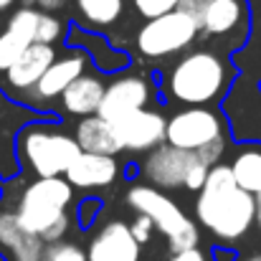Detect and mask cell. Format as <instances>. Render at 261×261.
Returning a JSON list of instances; mask_svg holds the SVG:
<instances>
[{
  "label": "cell",
  "mask_w": 261,
  "mask_h": 261,
  "mask_svg": "<svg viewBox=\"0 0 261 261\" xmlns=\"http://www.w3.org/2000/svg\"><path fill=\"white\" fill-rule=\"evenodd\" d=\"M195 221L216 241L236 244L256 223V195L236 182L231 165H213L205 185L195 193Z\"/></svg>",
  "instance_id": "cell-1"
},
{
  "label": "cell",
  "mask_w": 261,
  "mask_h": 261,
  "mask_svg": "<svg viewBox=\"0 0 261 261\" xmlns=\"http://www.w3.org/2000/svg\"><path fill=\"white\" fill-rule=\"evenodd\" d=\"M239 69L231 56L218 48H190L185 51L163 79L168 99L182 107H213L221 104L233 87Z\"/></svg>",
  "instance_id": "cell-2"
},
{
  "label": "cell",
  "mask_w": 261,
  "mask_h": 261,
  "mask_svg": "<svg viewBox=\"0 0 261 261\" xmlns=\"http://www.w3.org/2000/svg\"><path fill=\"white\" fill-rule=\"evenodd\" d=\"M74 190L76 188L64 175L36 177L20 190L15 200V216L23 228L36 233L46 246L64 241V236L71 231L69 205L74 203Z\"/></svg>",
  "instance_id": "cell-3"
},
{
  "label": "cell",
  "mask_w": 261,
  "mask_h": 261,
  "mask_svg": "<svg viewBox=\"0 0 261 261\" xmlns=\"http://www.w3.org/2000/svg\"><path fill=\"white\" fill-rule=\"evenodd\" d=\"M56 117L48 119H33L25 124L15 137V155L18 165L28 168L36 177H59L66 175L71 163L82 155V147L76 145V137L54 127Z\"/></svg>",
  "instance_id": "cell-4"
},
{
  "label": "cell",
  "mask_w": 261,
  "mask_h": 261,
  "mask_svg": "<svg viewBox=\"0 0 261 261\" xmlns=\"http://www.w3.org/2000/svg\"><path fill=\"white\" fill-rule=\"evenodd\" d=\"M127 205L135 208L137 213L152 218L155 228L168 236L170 251H185V249H195L200 244V228L193 218H188L180 205L165 190H158L147 182H135L127 190Z\"/></svg>",
  "instance_id": "cell-5"
},
{
  "label": "cell",
  "mask_w": 261,
  "mask_h": 261,
  "mask_svg": "<svg viewBox=\"0 0 261 261\" xmlns=\"http://www.w3.org/2000/svg\"><path fill=\"white\" fill-rule=\"evenodd\" d=\"M200 38V20L185 10H173L168 15L145 20L135 33V51L145 61H163L185 54Z\"/></svg>",
  "instance_id": "cell-6"
},
{
  "label": "cell",
  "mask_w": 261,
  "mask_h": 261,
  "mask_svg": "<svg viewBox=\"0 0 261 261\" xmlns=\"http://www.w3.org/2000/svg\"><path fill=\"white\" fill-rule=\"evenodd\" d=\"M198 20L200 38L216 41L226 56L241 51L251 38V10L246 0H211Z\"/></svg>",
  "instance_id": "cell-7"
},
{
  "label": "cell",
  "mask_w": 261,
  "mask_h": 261,
  "mask_svg": "<svg viewBox=\"0 0 261 261\" xmlns=\"http://www.w3.org/2000/svg\"><path fill=\"white\" fill-rule=\"evenodd\" d=\"M228 135L239 145H261V82L239 74L221 101Z\"/></svg>",
  "instance_id": "cell-8"
},
{
  "label": "cell",
  "mask_w": 261,
  "mask_h": 261,
  "mask_svg": "<svg viewBox=\"0 0 261 261\" xmlns=\"http://www.w3.org/2000/svg\"><path fill=\"white\" fill-rule=\"evenodd\" d=\"M221 137H231V135H228V122L223 112L216 107H182L173 117H168L165 142L173 147L198 152L200 147Z\"/></svg>",
  "instance_id": "cell-9"
},
{
  "label": "cell",
  "mask_w": 261,
  "mask_h": 261,
  "mask_svg": "<svg viewBox=\"0 0 261 261\" xmlns=\"http://www.w3.org/2000/svg\"><path fill=\"white\" fill-rule=\"evenodd\" d=\"M89 64H91V61H89V56L84 51H79V48L66 51L64 56H59V59L51 64V69L41 76V82L31 89L20 101H23L31 112H48L51 101H59L66 89L71 87L82 74H87Z\"/></svg>",
  "instance_id": "cell-10"
},
{
  "label": "cell",
  "mask_w": 261,
  "mask_h": 261,
  "mask_svg": "<svg viewBox=\"0 0 261 261\" xmlns=\"http://www.w3.org/2000/svg\"><path fill=\"white\" fill-rule=\"evenodd\" d=\"M155 99V87L142 74H117L107 82L104 99L99 107V117L107 122H117L124 114H132L137 109H147Z\"/></svg>",
  "instance_id": "cell-11"
},
{
  "label": "cell",
  "mask_w": 261,
  "mask_h": 261,
  "mask_svg": "<svg viewBox=\"0 0 261 261\" xmlns=\"http://www.w3.org/2000/svg\"><path fill=\"white\" fill-rule=\"evenodd\" d=\"M112 127L122 150L127 152H152L168 137V119L160 109L152 107L124 114L122 119L112 122Z\"/></svg>",
  "instance_id": "cell-12"
},
{
  "label": "cell",
  "mask_w": 261,
  "mask_h": 261,
  "mask_svg": "<svg viewBox=\"0 0 261 261\" xmlns=\"http://www.w3.org/2000/svg\"><path fill=\"white\" fill-rule=\"evenodd\" d=\"M195 158H198L195 152L163 142L160 147L147 152L145 163L140 165V173L147 185L158 190H177V188H185V177L190 173Z\"/></svg>",
  "instance_id": "cell-13"
},
{
  "label": "cell",
  "mask_w": 261,
  "mask_h": 261,
  "mask_svg": "<svg viewBox=\"0 0 261 261\" xmlns=\"http://www.w3.org/2000/svg\"><path fill=\"white\" fill-rule=\"evenodd\" d=\"M41 10L20 5L10 13L5 31L0 33V71L5 74L33 43H36V25Z\"/></svg>",
  "instance_id": "cell-14"
},
{
  "label": "cell",
  "mask_w": 261,
  "mask_h": 261,
  "mask_svg": "<svg viewBox=\"0 0 261 261\" xmlns=\"http://www.w3.org/2000/svg\"><path fill=\"white\" fill-rule=\"evenodd\" d=\"M46 244L23 228L15 208L0 203V256L8 261H43Z\"/></svg>",
  "instance_id": "cell-15"
},
{
  "label": "cell",
  "mask_w": 261,
  "mask_h": 261,
  "mask_svg": "<svg viewBox=\"0 0 261 261\" xmlns=\"http://www.w3.org/2000/svg\"><path fill=\"white\" fill-rule=\"evenodd\" d=\"M89 261H140V244L135 241L129 223L109 221L89 241Z\"/></svg>",
  "instance_id": "cell-16"
},
{
  "label": "cell",
  "mask_w": 261,
  "mask_h": 261,
  "mask_svg": "<svg viewBox=\"0 0 261 261\" xmlns=\"http://www.w3.org/2000/svg\"><path fill=\"white\" fill-rule=\"evenodd\" d=\"M59 59L56 46L33 43L8 71H5V89L18 94L20 99L41 82V76L51 69V64Z\"/></svg>",
  "instance_id": "cell-17"
},
{
  "label": "cell",
  "mask_w": 261,
  "mask_h": 261,
  "mask_svg": "<svg viewBox=\"0 0 261 261\" xmlns=\"http://www.w3.org/2000/svg\"><path fill=\"white\" fill-rule=\"evenodd\" d=\"M69 46L84 51L91 61V66H96L101 74H122L129 66V56L124 51H117L107 38H101V33L87 31L82 25H71L69 31Z\"/></svg>",
  "instance_id": "cell-18"
},
{
  "label": "cell",
  "mask_w": 261,
  "mask_h": 261,
  "mask_svg": "<svg viewBox=\"0 0 261 261\" xmlns=\"http://www.w3.org/2000/svg\"><path fill=\"white\" fill-rule=\"evenodd\" d=\"M76 190H99L109 188L119 177V163L112 155H94V152H82L71 168L64 175Z\"/></svg>",
  "instance_id": "cell-19"
},
{
  "label": "cell",
  "mask_w": 261,
  "mask_h": 261,
  "mask_svg": "<svg viewBox=\"0 0 261 261\" xmlns=\"http://www.w3.org/2000/svg\"><path fill=\"white\" fill-rule=\"evenodd\" d=\"M104 89H107V82L99 74H89L87 71L61 94L59 107H61V112H66L71 117H79V119L94 117L101 107Z\"/></svg>",
  "instance_id": "cell-20"
},
{
  "label": "cell",
  "mask_w": 261,
  "mask_h": 261,
  "mask_svg": "<svg viewBox=\"0 0 261 261\" xmlns=\"http://www.w3.org/2000/svg\"><path fill=\"white\" fill-rule=\"evenodd\" d=\"M74 137H76V145L82 147V152L112 155V158H117V152H122V145L114 135L112 122L101 119L99 114L79 119L76 129H74Z\"/></svg>",
  "instance_id": "cell-21"
},
{
  "label": "cell",
  "mask_w": 261,
  "mask_h": 261,
  "mask_svg": "<svg viewBox=\"0 0 261 261\" xmlns=\"http://www.w3.org/2000/svg\"><path fill=\"white\" fill-rule=\"evenodd\" d=\"M74 5L82 18L79 25L94 33H104L117 25L124 13V0H74Z\"/></svg>",
  "instance_id": "cell-22"
},
{
  "label": "cell",
  "mask_w": 261,
  "mask_h": 261,
  "mask_svg": "<svg viewBox=\"0 0 261 261\" xmlns=\"http://www.w3.org/2000/svg\"><path fill=\"white\" fill-rule=\"evenodd\" d=\"M251 10V38L249 43L231 56L239 74H246L261 82V0H246Z\"/></svg>",
  "instance_id": "cell-23"
},
{
  "label": "cell",
  "mask_w": 261,
  "mask_h": 261,
  "mask_svg": "<svg viewBox=\"0 0 261 261\" xmlns=\"http://www.w3.org/2000/svg\"><path fill=\"white\" fill-rule=\"evenodd\" d=\"M231 173L236 182L249 190L251 195L261 193V147L259 145H244L233 160H231Z\"/></svg>",
  "instance_id": "cell-24"
},
{
  "label": "cell",
  "mask_w": 261,
  "mask_h": 261,
  "mask_svg": "<svg viewBox=\"0 0 261 261\" xmlns=\"http://www.w3.org/2000/svg\"><path fill=\"white\" fill-rule=\"evenodd\" d=\"M64 36H69L66 31V23L61 18H56L54 13H43L38 15V25H36V43H46V46H54L59 43Z\"/></svg>",
  "instance_id": "cell-25"
},
{
  "label": "cell",
  "mask_w": 261,
  "mask_h": 261,
  "mask_svg": "<svg viewBox=\"0 0 261 261\" xmlns=\"http://www.w3.org/2000/svg\"><path fill=\"white\" fill-rule=\"evenodd\" d=\"M43 261H89V256L87 251L74 241H56V244L46 246Z\"/></svg>",
  "instance_id": "cell-26"
},
{
  "label": "cell",
  "mask_w": 261,
  "mask_h": 261,
  "mask_svg": "<svg viewBox=\"0 0 261 261\" xmlns=\"http://www.w3.org/2000/svg\"><path fill=\"white\" fill-rule=\"evenodd\" d=\"M132 8L137 10V15H142L145 20L168 15L180 8V0H132Z\"/></svg>",
  "instance_id": "cell-27"
},
{
  "label": "cell",
  "mask_w": 261,
  "mask_h": 261,
  "mask_svg": "<svg viewBox=\"0 0 261 261\" xmlns=\"http://www.w3.org/2000/svg\"><path fill=\"white\" fill-rule=\"evenodd\" d=\"M228 140L231 137H221V140H213L211 145H205V147H200L195 155L208 165V168H213V165H221V158L226 155V147H228Z\"/></svg>",
  "instance_id": "cell-28"
},
{
  "label": "cell",
  "mask_w": 261,
  "mask_h": 261,
  "mask_svg": "<svg viewBox=\"0 0 261 261\" xmlns=\"http://www.w3.org/2000/svg\"><path fill=\"white\" fill-rule=\"evenodd\" d=\"M129 231H132V236H135V241L142 246V244H147L150 239H152V233L158 231L155 228V223H152V218H147V216H142V213H137L135 216V221L129 223Z\"/></svg>",
  "instance_id": "cell-29"
},
{
  "label": "cell",
  "mask_w": 261,
  "mask_h": 261,
  "mask_svg": "<svg viewBox=\"0 0 261 261\" xmlns=\"http://www.w3.org/2000/svg\"><path fill=\"white\" fill-rule=\"evenodd\" d=\"M99 211H101L99 200H96V198H87V200L79 205V226H82V228H89Z\"/></svg>",
  "instance_id": "cell-30"
},
{
  "label": "cell",
  "mask_w": 261,
  "mask_h": 261,
  "mask_svg": "<svg viewBox=\"0 0 261 261\" xmlns=\"http://www.w3.org/2000/svg\"><path fill=\"white\" fill-rule=\"evenodd\" d=\"M170 261H211V254L208 251H203L200 246H195V249H185V251H175Z\"/></svg>",
  "instance_id": "cell-31"
},
{
  "label": "cell",
  "mask_w": 261,
  "mask_h": 261,
  "mask_svg": "<svg viewBox=\"0 0 261 261\" xmlns=\"http://www.w3.org/2000/svg\"><path fill=\"white\" fill-rule=\"evenodd\" d=\"M66 0H23V5L28 8H36V10H43V13H54L59 8H64Z\"/></svg>",
  "instance_id": "cell-32"
},
{
  "label": "cell",
  "mask_w": 261,
  "mask_h": 261,
  "mask_svg": "<svg viewBox=\"0 0 261 261\" xmlns=\"http://www.w3.org/2000/svg\"><path fill=\"white\" fill-rule=\"evenodd\" d=\"M208 3H211V0H180V10H185V13L200 18L203 10L208 8Z\"/></svg>",
  "instance_id": "cell-33"
},
{
  "label": "cell",
  "mask_w": 261,
  "mask_h": 261,
  "mask_svg": "<svg viewBox=\"0 0 261 261\" xmlns=\"http://www.w3.org/2000/svg\"><path fill=\"white\" fill-rule=\"evenodd\" d=\"M211 261H239V254L231 246H213L211 249Z\"/></svg>",
  "instance_id": "cell-34"
},
{
  "label": "cell",
  "mask_w": 261,
  "mask_h": 261,
  "mask_svg": "<svg viewBox=\"0 0 261 261\" xmlns=\"http://www.w3.org/2000/svg\"><path fill=\"white\" fill-rule=\"evenodd\" d=\"M15 3H18V0H0V13H3V10H10Z\"/></svg>",
  "instance_id": "cell-35"
},
{
  "label": "cell",
  "mask_w": 261,
  "mask_h": 261,
  "mask_svg": "<svg viewBox=\"0 0 261 261\" xmlns=\"http://www.w3.org/2000/svg\"><path fill=\"white\" fill-rule=\"evenodd\" d=\"M256 223L261 226V193H256Z\"/></svg>",
  "instance_id": "cell-36"
},
{
  "label": "cell",
  "mask_w": 261,
  "mask_h": 261,
  "mask_svg": "<svg viewBox=\"0 0 261 261\" xmlns=\"http://www.w3.org/2000/svg\"><path fill=\"white\" fill-rule=\"evenodd\" d=\"M239 261H261V254H251V256H244V259Z\"/></svg>",
  "instance_id": "cell-37"
},
{
  "label": "cell",
  "mask_w": 261,
  "mask_h": 261,
  "mask_svg": "<svg viewBox=\"0 0 261 261\" xmlns=\"http://www.w3.org/2000/svg\"><path fill=\"white\" fill-rule=\"evenodd\" d=\"M3 182H5V177H3V173H0V188H3Z\"/></svg>",
  "instance_id": "cell-38"
},
{
  "label": "cell",
  "mask_w": 261,
  "mask_h": 261,
  "mask_svg": "<svg viewBox=\"0 0 261 261\" xmlns=\"http://www.w3.org/2000/svg\"><path fill=\"white\" fill-rule=\"evenodd\" d=\"M0 261H8V259H5V256H0Z\"/></svg>",
  "instance_id": "cell-39"
}]
</instances>
